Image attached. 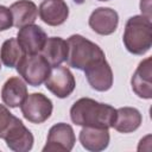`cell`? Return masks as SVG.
<instances>
[{
  "label": "cell",
  "mask_w": 152,
  "mask_h": 152,
  "mask_svg": "<svg viewBox=\"0 0 152 152\" xmlns=\"http://www.w3.org/2000/svg\"><path fill=\"white\" fill-rule=\"evenodd\" d=\"M116 109L107 103L97 102L89 97L77 100L70 108V118L75 125L83 127L110 128Z\"/></svg>",
  "instance_id": "6da1fadb"
},
{
  "label": "cell",
  "mask_w": 152,
  "mask_h": 152,
  "mask_svg": "<svg viewBox=\"0 0 152 152\" xmlns=\"http://www.w3.org/2000/svg\"><path fill=\"white\" fill-rule=\"evenodd\" d=\"M125 48L133 55H145L152 45V24L145 15L131 17L125 26L122 37Z\"/></svg>",
  "instance_id": "7a4b0ae2"
},
{
  "label": "cell",
  "mask_w": 152,
  "mask_h": 152,
  "mask_svg": "<svg viewBox=\"0 0 152 152\" xmlns=\"http://www.w3.org/2000/svg\"><path fill=\"white\" fill-rule=\"evenodd\" d=\"M66 63L69 66L77 70H84L90 63L106 57L104 52L97 44L88 40L81 34L70 36L66 40Z\"/></svg>",
  "instance_id": "3957f363"
},
{
  "label": "cell",
  "mask_w": 152,
  "mask_h": 152,
  "mask_svg": "<svg viewBox=\"0 0 152 152\" xmlns=\"http://www.w3.org/2000/svg\"><path fill=\"white\" fill-rule=\"evenodd\" d=\"M15 68L23 80L32 87H39L45 82L51 71L50 64L39 53L24 55Z\"/></svg>",
  "instance_id": "277c9868"
},
{
  "label": "cell",
  "mask_w": 152,
  "mask_h": 152,
  "mask_svg": "<svg viewBox=\"0 0 152 152\" xmlns=\"http://www.w3.org/2000/svg\"><path fill=\"white\" fill-rule=\"evenodd\" d=\"M52 108L51 100L42 93H32L27 95L20 104L21 114L32 124H43L51 116Z\"/></svg>",
  "instance_id": "5b68a950"
},
{
  "label": "cell",
  "mask_w": 152,
  "mask_h": 152,
  "mask_svg": "<svg viewBox=\"0 0 152 152\" xmlns=\"http://www.w3.org/2000/svg\"><path fill=\"white\" fill-rule=\"evenodd\" d=\"M76 138L70 125L59 122L53 125L48 134L46 144L43 147L44 152H69L75 145Z\"/></svg>",
  "instance_id": "8992f818"
},
{
  "label": "cell",
  "mask_w": 152,
  "mask_h": 152,
  "mask_svg": "<svg viewBox=\"0 0 152 152\" xmlns=\"http://www.w3.org/2000/svg\"><path fill=\"white\" fill-rule=\"evenodd\" d=\"M76 82L72 72L65 66H53L48 78L45 80V87L55 96L59 99L68 97L75 89Z\"/></svg>",
  "instance_id": "52a82bcc"
},
{
  "label": "cell",
  "mask_w": 152,
  "mask_h": 152,
  "mask_svg": "<svg viewBox=\"0 0 152 152\" xmlns=\"http://www.w3.org/2000/svg\"><path fill=\"white\" fill-rule=\"evenodd\" d=\"M90 87L97 91H107L113 86V71L104 58H100L90 63L84 70Z\"/></svg>",
  "instance_id": "ba28073f"
},
{
  "label": "cell",
  "mask_w": 152,
  "mask_h": 152,
  "mask_svg": "<svg viewBox=\"0 0 152 152\" xmlns=\"http://www.w3.org/2000/svg\"><path fill=\"white\" fill-rule=\"evenodd\" d=\"M46 39H48V36L45 31L40 26L33 25V24L20 27L17 34V40L25 55L39 53Z\"/></svg>",
  "instance_id": "9c48e42d"
},
{
  "label": "cell",
  "mask_w": 152,
  "mask_h": 152,
  "mask_svg": "<svg viewBox=\"0 0 152 152\" xmlns=\"http://www.w3.org/2000/svg\"><path fill=\"white\" fill-rule=\"evenodd\" d=\"M6 145L10 150L15 151V152H27L32 148L33 146V135L24 126L21 120L18 118L14 124L10 127L7 133L4 137Z\"/></svg>",
  "instance_id": "30bf717a"
},
{
  "label": "cell",
  "mask_w": 152,
  "mask_h": 152,
  "mask_svg": "<svg viewBox=\"0 0 152 152\" xmlns=\"http://www.w3.org/2000/svg\"><path fill=\"white\" fill-rule=\"evenodd\" d=\"M119 15L116 11L109 7H99L89 17V26L94 32L101 36H109L116 31Z\"/></svg>",
  "instance_id": "8fae6325"
},
{
  "label": "cell",
  "mask_w": 152,
  "mask_h": 152,
  "mask_svg": "<svg viewBox=\"0 0 152 152\" xmlns=\"http://www.w3.org/2000/svg\"><path fill=\"white\" fill-rule=\"evenodd\" d=\"M152 58L147 57L141 61L135 69L131 84L133 91L141 99H151L152 97V70H151Z\"/></svg>",
  "instance_id": "7c38bea8"
},
{
  "label": "cell",
  "mask_w": 152,
  "mask_h": 152,
  "mask_svg": "<svg viewBox=\"0 0 152 152\" xmlns=\"http://www.w3.org/2000/svg\"><path fill=\"white\" fill-rule=\"evenodd\" d=\"M38 12L40 19L50 26H59L69 17V7L64 0H43Z\"/></svg>",
  "instance_id": "4fadbf2b"
},
{
  "label": "cell",
  "mask_w": 152,
  "mask_h": 152,
  "mask_svg": "<svg viewBox=\"0 0 152 152\" xmlns=\"http://www.w3.org/2000/svg\"><path fill=\"white\" fill-rule=\"evenodd\" d=\"M109 132L108 128H97V127H83L80 132V142L81 145L93 152L103 151L109 144Z\"/></svg>",
  "instance_id": "5bb4252c"
},
{
  "label": "cell",
  "mask_w": 152,
  "mask_h": 152,
  "mask_svg": "<svg viewBox=\"0 0 152 152\" xmlns=\"http://www.w3.org/2000/svg\"><path fill=\"white\" fill-rule=\"evenodd\" d=\"M27 96V87L25 82L19 77H10L1 89L2 102L11 107H19Z\"/></svg>",
  "instance_id": "9a60e30c"
},
{
  "label": "cell",
  "mask_w": 152,
  "mask_h": 152,
  "mask_svg": "<svg viewBox=\"0 0 152 152\" xmlns=\"http://www.w3.org/2000/svg\"><path fill=\"white\" fill-rule=\"evenodd\" d=\"M141 121L142 116L137 108L121 107L116 109L115 119L112 127L120 133H131L140 127Z\"/></svg>",
  "instance_id": "2e32d148"
},
{
  "label": "cell",
  "mask_w": 152,
  "mask_h": 152,
  "mask_svg": "<svg viewBox=\"0 0 152 152\" xmlns=\"http://www.w3.org/2000/svg\"><path fill=\"white\" fill-rule=\"evenodd\" d=\"M40 55L48 61L50 66H58L66 61L68 44L61 37H50L46 39Z\"/></svg>",
  "instance_id": "e0dca14e"
},
{
  "label": "cell",
  "mask_w": 152,
  "mask_h": 152,
  "mask_svg": "<svg viewBox=\"0 0 152 152\" xmlns=\"http://www.w3.org/2000/svg\"><path fill=\"white\" fill-rule=\"evenodd\" d=\"M10 11L13 18V26L19 28L33 24L38 15V8L36 4L30 0H19L13 2L10 7Z\"/></svg>",
  "instance_id": "ac0fdd59"
},
{
  "label": "cell",
  "mask_w": 152,
  "mask_h": 152,
  "mask_svg": "<svg viewBox=\"0 0 152 152\" xmlns=\"http://www.w3.org/2000/svg\"><path fill=\"white\" fill-rule=\"evenodd\" d=\"M24 51L19 45L17 38H10L5 40L0 49V58L1 62L7 68H14L19 63V61L24 57Z\"/></svg>",
  "instance_id": "d6986e66"
},
{
  "label": "cell",
  "mask_w": 152,
  "mask_h": 152,
  "mask_svg": "<svg viewBox=\"0 0 152 152\" xmlns=\"http://www.w3.org/2000/svg\"><path fill=\"white\" fill-rule=\"evenodd\" d=\"M18 118L14 116L8 109L7 107H5L4 104H0V138L4 139L5 134L7 133V131L10 129V127L14 124V121Z\"/></svg>",
  "instance_id": "ffe728a7"
},
{
  "label": "cell",
  "mask_w": 152,
  "mask_h": 152,
  "mask_svg": "<svg viewBox=\"0 0 152 152\" xmlns=\"http://www.w3.org/2000/svg\"><path fill=\"white\" fill-rule=\"evenodd\" d=\"M13 26V18L10 8L0 5V31L8 30Z\"/></svg>",
  "instance_id": "44dd1931"
},
{
  "label": "cell",
  "mask_w": 152,
  "mask_h": 152,
  "mask_svg": "<svg viewBox=\"0 0 152 152\" xmlns=\"http://www.w3.org/2000/svg\"><path fill=\"white\" fill-rule=\"evenodd\" d=\"M74 1H75L76 4H78V5H81V4H83L86 0H74Z\"/></svg>",
  "instance_id": "7402d4cb"
},
{
  "label": "cell",
  "mask_w": 152,
  "mask_h": 152,
  "mask_svg": "<svg viewBox=\"0 0 152 152\" xmlns=\"http://www.w3.org/2000/svg\"><path fill=\"white\" fill-rule=\"evenodd\" d=\"M99 1H109V0H99Z\"/></svg>",
  "instance_id": "603a6c76"
},
{
  "label": "cell",
  "mask_w": 152,
  "mask_h": 152,
  "mask_svg": "<svg viewBox=\"0 0 152 152\" xmlns=\"http://www.w3.org/2000/svg\"><path fill=\"white\" fill-rule=\"evenodd\" d=\"M0 69H1V64H0Z\"/></svg>",
  "instance_id": "cb8c5ba5"
}]
</instances>
